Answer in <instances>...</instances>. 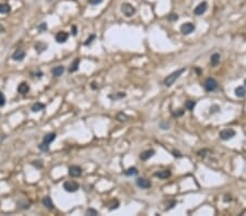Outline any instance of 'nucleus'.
I'll list each match as a JSON object with an SVG mask.
<instances>
[{
    "label": "nucleus",
    "mask_w": 246,
    "mask_h": 216,
    "mask_svg": "<svg viewBox=\"0 0 246 216\" xmlns=\"http://www.w3.org/2000/svg\"><path fill=\"white\" fill-rule=\"evenodd\" d=\"M185 71H186V69H185V68H182V69H178V70L172 72L171 74L167 75L166 78H165V80H164V84H165L166 86H171V85H173V83L178 79L180 75L183 74Z\"/></svg>",
    "instance_id": "nucleus-1"
},
{
    "label": "nucleus",
    "mask_w": 246,
    "mask_h": 216,
    "mask_svg": "<svg viewBox=\"0 0 246 216\" xmlns=\"http://www.w3.org/2000/svg\"><path fill=\"white\" fill-rule=\"evenodd\" d=\"M121 12L125 14V17L130 18L136 13V8H135L133 4L125 2V4H121Z\"/></svg>",
    "instance_id": "nucleus-2"
},
{
    "label": "nucleus",
    "mask_w": 246,
    "mask_h": 216,
    "mask_svg": "<svg viewBox=\"0 0 246 216\" xmlns=\"http://www.w3.org/2000/svg\"><path fill=\"white\" fill-rule=\"evenodd\" d=\"M204 90L208 92H213L217 90L218 87V82L213 78H208V79L204 81Z\"/></svg>",
    "instance_id": "nucleus-3"
},
{
    "label": "nucleus",
    "mask_w": 246,
    "mask_h": 216,
    "mask_svg": "<svg viewBox=\"0 0 246 216\" xmlns=\"http://www.w3.org/2000/svg\"><path fill=\"white\" fill-rule=\"evenodd\" d=\"M219 135H220V137H221L222 140L226 141V140H230V139H232L233 137H235V131L233 129H224L220 132Z\"/></svg>",
    "instance_id": "nucleus-4"
},
{
    "label": "nucleus",
    "mask_w": 246,
    "mask_h": 216,
    "mask_svg": "<svg viewBox=\"0 0 246 216\" xmlns=\"http://www.w3.org/2000/svg\"><path fill=\"white\" fill-rule=\"evenodd\" d=\"M195 31V25L190 23V22H187V23H184L182 26H180V32L184 34V35H188V34L192 33Z\"/></svg>",
    "instance_id": "nucleus-5"
},
{
    "label": "nucleus",
    "mask_w": 246,
    "mask_h": 216,
    "mask_svg": "<svg viewBox=\"0 0 246 216\" xmlns=\"http://www.w3.org/2000/svg\"><path fill=\"white\" fill-rule=\"evenodd\" d=\"M63 189L67 192H75L79 189V184L75 181H66L63 183Z\"/></svg>",
    "instance_id": "nucleus-6"
},
{
    "label": "nucleus",
    "mask_w": 246,
    "mask_h": 216,
    "mask_svg": "<svg viewBox=\"0 0 246 216\" xmlns=\"http://www.w3.org/2000/svg\"><path fill=\"white\" fill-rule=\"evenodd\" d=\"M207 9H208V4H207L206 1H202V2H200V4L195 8L194 13H195L196 15H201V14H204V13L207 11Z\"/></svg>",
    "instance_id": "nucleus-7"
},
{
    "label": "nucleus",
    "mask_w": 246,
    "mask_h": 216,
    "mask_svg": "<svg viewBox=\"0 0 246 216\" xmlns=\"http://www.w3.org/2000/svg\"><path fill=\"white\" fill-rule=\"evenodd\" d=\"M25 58V51L23 49H17L12 54V59L14 61H22Z\"/></svg>",
    "instance_id": "nucleus-8"
},
{
    "label": "nucleus",
    "mask_w": 246,
    "mask_h": 216,
    "mask_svg": "<svg viewBox=\"0 0 246 216\" xmlns=\"http://www.w3.org/2000/svg\"><path fill=\"white\" fill-rule=\"evenodd\" d=\"M68 37H69V34L67 32H65V31H60V32H58V33L56 34V41L58 43H60V44L67 42Z\"/></svg>",
    "instance_id": "nucleus-9"
},
{
    "label": "nucleus",
    "mask_w": 246,
    "mask_h": 216,
    "mask_svg": "<svg viewBox=\"0 0 246 216\" xmlns=\"http://www.w3.org/2000/svg\"><path fill=\"white\" fill-rule=\"evenodd\" d=\"M82 174V169L79 166H71L69 167V175L71 177H79Z\"/></svg>",
    "instance_id": "nucleus-10"
},
{
    "label": "nucleus",
    "mask_w": 246,
    "mask_h": 216,
    "mask_svg": "<svg viewBox=\"0 0 246 216\" xmlns=\"http://www.w3.org/2000/svg\"><path fill=\"white\" fill-rule=\"evenodd\" d=\"M137 186L141 189H148L151 187V182L144 178H139L137 179Z\"/></svg>",
    "instance_id": "nucleus-11"
},
{
    "label": "nucleus",
    "mask_w": 246,
    "mask_h": 216,
    "mask_svg": "<svg viewBox=\"0 0 246 216\" xmlns=\"http://www.w3.org/2000/svg\"><path fill=\"white\" fill-rule=\"evenodd\" d=\"M154 154H155L154 150H147L140 154V159H142V161H147V159H149L150 157H152Z\"/></svg>",
    "instance_id": "nucleus-12"
},
{
    "label": "nucleus",
    "mask_w": 246,
    "mask_h": 216,
    "mask_svg": "<svg viewBox=\"0 0 246 216\" xmlns=\"http://www.w3.org/2000/svg\"><path fill=\"white\" fill-rule=\"evenodd\" d=\"M171 171L170 170H161V171H158V173H155L154 176L155 177H158V178L160 179H167L171 177Z\"/></svg>",
    "instance_id": "nucleus-13"
},
{
    "label": "nucleus",
    "mask_w": 246,
    "mask_h": 216,
    "mask_svg": "<svg viewBox=\"0 0 246 216\" xmlns=\"http://www.w3.org/2000/svg\"><path fill=\"white\" fill-rule=\"evenodd\" d=\"M42 203H43V205H44L45 208H48V210H53V208H55L54 203H53V201H51V199H50L49 196H45V198L42 200Z\"/></svg>",
    "instance_id": "nucleus-14"
},
{
    "label": "nucleus",
    "mask_w": 246,
    "mask_h": 216,
    "mask_svg": "<svg viewBox=\"0 0 246 216\" xmlns=\"http://www.w3.org/2000/svg\"><path fill=\"white\" fill-rule=\"evenodd\" d=\"M29 91H30V86L25 83V82H22V83L18 86V92L21 93V94H23V95L26 94V93H29Z\"/></svg>",
    "instance_id": "nucleus-15"
},
{
    "label": "nucleus",
    "mask_w": 246,
    "mask_h": 216,
    "mask_svg": "<svg viewBox=\"0 0 246 216\" xmlns=\"http://www.w3.org/2000/svg\"><path fill=\"white\" fill-rule=\"evenodd\" d=\"M63 71H65V68L63 66H57L55 67L54 69H51V73L55 76H60V75H63Z\"/></svg>",
    "instance_id": "nucleus-16"
},
{
    "label": "nucleus",
    "mask_w": 246,
    "mask_h": 216,
    "mask_svg": "<svg viewBox=\"0 0 246 216\" xmlns=\"http://www.w3.org/2000/svg\"><path fill=\"white\" fill-rule=\"evenodd\" d=\"M55 139H56V133H48V134H46L45 137H43V142L49 144L50 142H53Z\"/></svg>",
    "instance_id": "nucleus-17"
},
{
    "label": "nucleus",
    "mask_w": 246,
    "mask_h": 216,
    "mask_svg": "<svg viewBox=\"0 0 246 216\" xmlns=\"http://www.w3.org/2000/svg\"><path fill=\"white\" fill-rule=\"evenodd\" d=\"M235 95L238 97H244L246 95V88L244 86H238L235 88Z\"/></svg>",
    "instance_id": "nucleus-18"
},
{
    "label": "nucleus",
    "mask_w": 246,
    "mask_h": 216,
    "mask_svg": "<svg viewBox=\"0 0 246 216\" xmlns=\"http://www.w3.org/2000/svg\"><path fill=\"white\" fill-rule=\"evenodd\" d=\"M220 62V55L219 54H213L211 56V59H210V63L212 67L218 66V63Z\"/></svg>",
    "instance_id": "nucleus-19"
},
{
    "label": "nucleus",
    "mask_w": 246,
    "mask_h": 216,
    "mask_svg": "<svg viewBox=\"0 0 246 216\" xmlns=\"http://www.w3.org/2000/svg\"><path fill=\"white\" fill-rule=\"evenodd\" d=\"M44 108H45V105L43 104V103L36 102V103L32 106V110H33L34 112H41V110H43Z\"/></svg>",
    "instance_id": "nucleus-20"
},
{
    "label": "nucleus",
    "mask_w": 246,
    "mask_h": 216,
    "mask_svg": "<svg viewBox=\"0 0 246 216\" xmlns=\"http://www.w3.org/2000/svg\"><path fill=\"white\" fill-rule=\"evenodd\" d=\"M79 63H80V59L77 58L73 60V62L71 63L70 68H69V71L70 72H75V71L78 70V68H79Z\"/></svg>",
    "instance_id": "nucleus-21"
},
{
    "label": "nucleus",
    "mask_w": 246,
    "mask_h": 216,
    "mask_svg": "<svg viewBox=\"0 0 246 216\" xmlns=\"http://www.w3.org/2000/svg\"><path fill=\"white\" fill-rule=\"evenodd\" d=\"M10 11H11V8H10V6L8 4H0V13L6 14V13H9Z\"/></svg>",
    "instance_id": "nucleus-22"
},
{
    "label": "nucleus",
    "mask_w": 246,
    "mask_h": 216,
    "mask_svg": "<svg viewBox=\"0 0 246 216\" xmlns=\"http://www.w3.org/2000/svg\"><path fill=\"white\" fill-rule=\"evenodd\" d=\"M138 169L136 168V167H130V168H128L127 170L125 171V175L126 176H136V175H138Z\"/></svg>",
    "instance_id": "nucleus-23"
},
{
    "label": "nucleus",
    "mask_w": 246,
    "mask_h": 216,
    "mask_svg": "<svg viewBox=\"0 0 246 216\" xmlns=\"http://www.w3.org/2000/svg\"><path fill=\"white\" fill-rule=\"evenodd\" d=\"M195 105H196V102L187 100V102L185 103V107H186V109H188V110H192L194 107H195Z\"/></svg>",
    "instance_id": "nucleus-24"
},
{
    "label": "nucleus",
    "mask_w": 246,
    "mask_h": 216,
    "mask_svg": "<svg viewBox=\"0 0 246 216\" xmlns=\"http://www.w3.org/2000/svg\"><path fill=\"white\" fill-rule=\"evenodd\" d=\"M38 149L41 151H43V152H48L49 151V146H48V144L47 143H41L39 145H38Z\"/></svg>",
    "instance_id": "nucleus-25"
},
{
    "label": "nucleus",
    "mask_w": 246,
    "mask_h": 216,
    "mask_svg": "<svg viewBox=\"0 0 246 216\" xmlns=\"http://www.w3.org/2000/svg\"><path fill=\"white\" fill-rule=\"evenodd\" d=\"M219 110H220V107H219L218 105H212V106L210 107V110H209V112H210V114H214V112H218Z\"/></svg>",
    "instance_id": "nucleus-26"
},
{
    "label": "nucleus",
    "mask_w": 246,
    "mask_h": 216,
    "mask_svg": "<svg viewBox=\"0 0 246 216\" xmlns=\"http://www.w3.org/2000/svg\"><path fill=\"white\" fill-rule=\"evenodd\" d=\"M87 215L95 216V215H99V213H97V211L94 210V208H89L88 211H87Z\"/></svg>",
    "instance_id": "nucleus-27"
},
{
    "label": "nucleus",
    "mask_w": 246,
    "mask_h": 216,
    "mask_svg": "<svg viewBox=\"0 0 246 216\" xmlns=\"http://www.w3.org/2000/svg\"><path fill=\"white\" fill-rule=\"evenodd\" d=\"M167 20H168V21H176V20H178V15L175 14V13H171V14L167 17Z\"/></svg>",
    "instance_id": "nucleus-28"
},
{
    "label": "nucleus",
    "mask_w": 246,
    "mask_h": 216,
    "mask_svg": "<svg viewBox=\"0 0 246 216\" xmlns=\"http://www.w3.org/2000/svg\"><path fill=\"white\" fill-rule=\"evenodd\" d=\"M183 114H184V109H177L176 112H173V116L174 117H180V116H183Z\"/></svg>",
    "instance_id": "nucleus-29"
},
{
    "label": "nucleus",
    "mask_w": 246,
    "mask_h": 216,
    "mask_svg": "<svg viewBox=\"0 0 246 216\" xmlns=\"http://www.w3.org/2000/svg\"><path fill=\"white\" fill-rule=\"evenodd\" d=\"M4 104H6V97H4V94L0 92V107L4 106Z\"/></svg>",
    "instance_id": "nucleus-30"
},
{
    "label": "nucleus",
    "mask_w": 246,
    "mask_h": 216,
    "mask_svg": "<svg viewBox=\"0 0 246 216\" xmlns=\"http://www.w3.org/2000/svg\"><path fill=\"white\" fill-rule=\"evenodd\" d=\"M32 165H33V166H35L36 168H42V167H43V163L41 162V161H35V162L32 163Z\"/></svg>",
    "instance_id": "nucleus-31"
},
{
    "label": "nucleus",
    "mask_w": 246,
    "mask_h": 216,
    "mask_svg": "<svg viewBox=\"0 0 246 216\" xmlns=\"http://www.w3.org/2000/svg\"><path fill=\"white\" fill-rule=\"evenodd\" d=\"M94 38H95V35H91V36H90V37H89L88 39H87V42L84 43V45H85V46L90 45V44L92 43V41H93Z\"/></svg>",
    "instance_id": "nucleus-32"
},
{
    "label": "nucleus",
    "mask_w": 246,
    "mask_h": 216,
    "mask_svg": "<svg viewBox=\"0 0 246 216\" xmlns=\"http://www.w3.org/2000/svg\"><path fill=\"white\" fill-rule=\"evenodd\" d=\"M37 29L42 32V31H45L46 29H47V25H46V23H42V24H39L37 26Z\"/></svg>",
    "instance_id": "nucleus-33"
},
{
    "label": "nucleus",
    "mask_w": 246,
    "mask_h": 216,
    "mask_svg": "<svg viewBox=\"0 0 246 216\" xmlns=\"http://www.w3.org/2000/svg\"><path fill=\"white\" fill-rule=\"evenodd\" d=\"M103 0H90L89 2L91 4H93V6H95V4H101Z\"/></svg>",
    "instance_id": "nucleus-34"
},
{
    "label": "nucleus",
    "mask_w": 246,
    "mask_h": 216,
    "mask_svg": "<svg viewBox=\"0 0 246 216\" xmlns=\"http://www.w3.org/2000/svg\"><path fill=\"white\" fill-rule=\"evenodd\" d=\"M168 126H170V125H168L167 122H166V123H163V122H162V123H160V127H161L162 129H164V130L168 129Z\"/></svg>",
    "instance_id": "nucleus-35"
},
{
    "label": "nucleus",
    "mask_w": 246,
    "mask_h": 216,
    "mask_svg": "<svg viewBox=\"0 0 246 216\" xmlns=\"http://www.w3.org/2000/svg\"><path fill=\"white\" fill-rule=\"evenodd\" d=\"M72 35H73V36L77 35V27H75V26H72Z\"/></svg>",
    "instance_id": "nucleus-36"
},
{
    "label": "nucleus",
    "mask_w": 246,
    "mask_h": 216,
    "mask_svg": "<svg viewBox=\"0 0 246 216\" xmlns=\"http://www.w3.org/2000/svg\"><path fill=\"white\" fill-rule=\"evenodd\" d=\"M2 32H4V27L1 24H0V33H2Z\"/></svg>",
    "instance_id": "nucleus-37"
},
{
    "label": "nucleus",
    "mask_w": 246,
    "mask_h": 216,
    "mask_svg": "<svg viewBox=\"0 0 246 216\" xmlns=\"http://www.w3.org/2000/svg\"><path fill=\"white\" fill-rule=\"evenodd\" d=\"M174 155H175V156H178V157H180V156H182V155H180L178 152H177V153H176V152H174Z\"/></svg>",
    "instance_id": "nucleus-38"
},
{
    "label": "nucleus",
    "mask_w": 246,
    "mask_h": 216,
    "mask_svg": "<svg viewBox=\"0 0 246 216\" xmlns=\"http://www.w3.org/2000/svg\"><path fill=\"white\" fill-rule=\"evenodd\" d=\"M96 83H92V88H96Z\"/></svg>",
    "instance_id": "nucleus-39"
}]
</instances>
